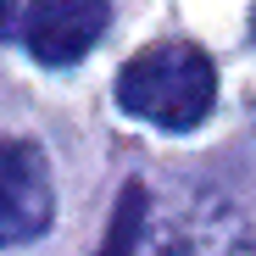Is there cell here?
<instances>
[{"label": "cell", "mask_w": 256, "mask_h": 256, "mask_svg": "<svg viewBox=\"0 0 256 256\" xmlns=\"http://www.w3.org/2000/svg\"><path fill=\"white\" fill-rule=\"evenodd\" d=\"M212 100H218V67H212V56L200 45H190V39L145 45L117 72V106L128 117H145V122L167 128V134L200 128Z\"/></svg>", "instance_id": "obj_1"}, {"label": "cell", "mask_w": 256, "mask_h": 256, "mask_svg": "<svg viewBox=\"0 0 256 256\" xmlns=\"http://www.w3.org/2000/svg\"><path fill=\"white\" fill-rule=\"evenodd\" d=\"M106 28H112V0H28L17 39L39 67H72L100 45Z\"/></svg>", "instance_id": "obj_2"}, {"label": "cell", "mask_w": 256, "mask_h": 256, "mask_svg": "<svg viewBox=\"0 0 256 256\" xmlns=\"http://www.w3.org/2000/svg\"><path fill=\"white\" fill-rule=\"evenodd\" d=\"M56 218L50 162L34 140H0V250L45 234Z\"/></svg>", "instance_id": "obj_3"}, {"label": "cell", "mask_w": 256, "mask_h": 256, "mask_svg": "<svg viewBox=\"0 0 256 256\" xmlns=\"http://www.w3.org/2000/svg\"><path fill=\"white\" fill-rule=\"evenodd\" d=\"M156 256H250V228L228 200L195 195L167 218Z\"/></svg>", "instance_id": "obj_4"}, {"label": "cell", "mask_w": 256, "mask_h": 256, "mask_svg": "<svg viewBox=\"0 0 256 256\" xmlns=\"http://www.w3.org/2000/svg\"><path fill=\"white\" fill-rule=\"evenodd\" d=\"M145 212H150L145 184H140V178H134V184H122L117 212H112V228H106V240H100L95 256H134V250H140V234H145Z\"/></svg>", "instance_id": "obj_5"}, {"label": "cell", "mask_w": 256, "mask_h": 256, "mask_svg": "<svg viewBox=\"0 0 256 256\" xmlns=\"http://www.w3.org/2000/svg\"><path fill=\"white\" fill-rule=\"evenodd\" d=\"M17 0H0V39H6V34H17Z\"/></svg>", "instance_id": "obj_6"}, {"label": "cell", "mask_w": 256, "mask_h": 256, "mask_svg": "<svg viewBox=\"0 0 256 256\" xmlns=\"http://www.w3.org/2000/svg\"><path fill=\"white\" fill-rule=\"evenodd\" d=\"M250 39H256V6H250Z\"/></svg>", "instance_id": "obj_7"}]
</instances>
